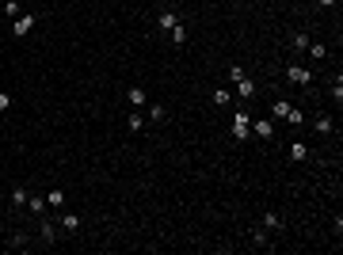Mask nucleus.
Returning a JSON list of instances; mask_svg holds the SVG:
<instances>
[{
  "label": "nucleus",
  "mask_w": 343,
  "mask_h": 255,
  "mask_svg": "<svg viewBox=\"0 0 343 255\" xmlns=\"http://www.w3.org/2000/svg\"><path fill=\"white\" fill-rule=\"evenodd\" d=\"M305 156H309V149H305L301 141H294V145H290V160H298V164H301Z\"/></svg>",
  "instance_id": "9d476101"
},
{
  "label": "nucleus",
  "mask_w": 343,
  "mask_h": 255,
  "mask_svg": "<svg viewBox=\"0 0 343 255\" xmlns=\"http://www.w3.org/2000/svg\"><path fill=\"white\" fill-rule=\"evenodd\" d=\"M53 240H58V229L46 221V225H42V244H53Z\"/></svg>",
  "instance_id": "a211bd4d"
},
{
  "label": "nucleus",
  "mask_w": 343,
  "mask_h": 255,
  "mask_svg": "<svg viewBox=\"0 0 343 255\" xmlns=\"http://www.w3.org/2000/svg\"><path fill=\"white\" fill-rule=\"evenodd\" d=\"M126 99L134 103V107H145V103H149V95H145V88H130V92H126Z\"/></svg>",
  "instance_id": "6e6552de"
},
{
  "label": "nucleus",
  "mask_w": 343,
  "mask_h": 255,
  "mask_svg": "<svg viewBox=\"0 0 343 255\" xmlns=\"http://www.w3.org/2000/svg\"><path fill=\"white\" fill-rule=\"evenodd\" d=\"M31 202V213H46V198H27Z\"/></svg>",
  "instance_id": "5701e85b"
},
{
  "label": "nucleus",
  "mask_w": 343,
  "mask_h": 255,
  "mask_svg": "<svg viewBox=\"0 0 343 255\" xmlns=\"http://www.w3.org/2000/svg\"><path fill=\"white\" fill-rule=\"evenodd\" d=\"M176 23H180V16H176V12H172V8H164L160 16H156V31H172V27H176Z\"/></svg>",
  "instance_id": "20e7f679"
},
{
  "label": "nucleus",
  "mask_w": 343,
  "mask_h": 255,
  "mask_svg": "<svg viewBox=\"0 0 343 255\" xmlns=\"http://www.w3.org/2000/svg\"><path fill=\"white\" fill-rule=\"evenodd\" d=\"M252 130H256L259 141H271V137H274V122H256V118H252Z\"/></svg>",
  "instance_id": "0eeeda50"
},
{
  "label": "nucleus",
  "mask_w": 343,
  "mask_h": 255,
  "mask_svg": "<svg viewBox=\"0 0 343 255\" xmlns=\"http://www.w3.org/2000/svg\"><path fill=\"white\" fill-rule=\"evenodd\" d=\"M61 229L77 232V229H80V217H77V213H61Z\"/></svg>",
  "instance_id": "1a4fd4ad"
},
{
  "label": "nucleus",
  "mask_w": 343,
  "mask_h": 255,
  "mask_svg": "<svg viewBox=\"0 0 343 255\" xmlns=\"http://www.w3.org/2000/svg\"><path fill=\"white\" fill-rule=\"evenodd\" d=\"M286 111H290V103H286V99H278V103L271 107V118H286Z\"/></svg>",
  "instance_id": "2eb2a0df"
},
{
  "label": "nucleus",
  "mask_w": 343,
  "mask_h": 255,
  "mask_svg": "<svg viewBox=\"0 0 343 255\" xmlns=\"http://www.w3.org/2000/svg\"><path fill=\"white\" fill-rule=\"evenodd\" d=\"M31 27H34V16H31V12H23V16H16V23H12V34L23 38V34H31Z\"/></svg>",
  "instance_id": "7ed1b4c3"
},
{
  "label": "nucleus",
  "mask_w": 343,
  "mask_h": 255,
  "mask_svg": "<svg viewBox=\"0 0 343 255\" xmlns=\"http://www.w3.org/2000/svg\"><path fill=\"white\" fill-rule=\"evenodd\" d=\"M149 114H153V122H164V114H168V111H164V103H153V107H149Z\"/></svg>",
  "instance_id": "412c9836"
},
{
  "label": "nucleus",
  "mask_w": 343,
  "mask_h": 255,
  "mask_svg": "<svg viewBox=\"0 0 343 255\" xmlns=\"http://www.w3.org/2000/svg\"><path fill=\"white\" fill-rule=\"evenodd\" d=\"M294 50H298V53L309 50V34H294Z\"/></svg>",
  "instance_id": "6ab92c4d"
},
{
  "label": "nucleus",
  "mask_w": 343,
  "mask_h": 255,
  "mask_svg": "<svg viewBox=\"0 0 343 255\" xmlns=\"http://www.w3.org/2000/svg\"><path fill=\"white\" fill-rule=\"evenodd\" d=\"M309 53H313L317 61H324V57H328V46H320V42H309Z\"/></svg>",
  "instance_id": "dca6fc26"
},
{
  "label": "nucleus",
  "mask_w": 343,
  "mask_h": 255,
  "mask_svg": "<svg viewBox=\"0 0 343 255\" xmlns=\"http://www.w3.org/2000/svg\"><path fill=\"white\" fill-rule=\"evenodd\" d=\"M252 244L263 247V244H267V232H263V229H256V232H252Z\"/></svg>",
  "instance_id": "b1692460"
},
{
  "label": "nucleus",
  "mask_w": 343,
  "mask_h": 255,
  "mask_svg": "<svg viewBox=\"0 0 343 255\" xmlns=\"http://www.w3.org/2000/svg\"><path fill=\"white\" fill-rule=\"evenodd\" d=\"M46 206H65V190H50V195H46Z\"/></svg>",
  "instance_id": "f3484780"
},
{
  "label": "nucleus",
  "mask_w": 343,
  "mask_h": 255,
  "mask_svg": "<svg viewBox=\"0 0 343 255\" xmlns=\"http://www.w3.org/2000/svg\"><path fill=\"white\" fill-rule=\"evenodd\" d=\"M168 34H172V42H176V46H183V42H187V31H183V23H176Z\"/></svg>",
  "instance_id": "ddd939ff"
},
{
  "label": "nucleus",
  "mask_w": 343,
  "mask_h": 255,
  "mask_svg": "<svg viewBox=\"0 0 343 255\" xmlns=\"http://www.w3.org/2000/svg\"><path fill=\"white\" fill-rule=\"evenodd\" d=\"M8 107H12V95H8V92H0V111H8Z\"/></svg>",
  "instance_id": "a878e982"
},
{
  "label": "nucleus",
  "mask_w": 343,
  "mask_h": 255,
  "mask_svg": "<svg viewBox=\"0 0 343 255\" xmlns=\"http://www.w3.org/2000/svg\"><path fill=\"white\" fill-rule=\"evenodd\" d=\"M229 103V92H214V107H225Z\"/></svg>",
  "instance_id": "393cba45"
},
{
  "label": "nucleus",
  "mask_w": 343,
  "mask_h": 255,
  "mask_svg": "<svg viewBox=\"0 0 343 255\" xmlns=\"http://www.w3.org/2000/svg\"><path fill=\"white\" fill-rule=\"evenodd\" d=\"M263 229H282V217H278V213H263Z\"/></svg>",
  "instance_id": "f8f14e48"
},
{
  "label": "nucleus",
  "mask_w": 343,
  "mask_h": 255,
  "mask_svg": "<svg viewBox=\"0 0 343 255\" xmlns=\"http://www.w3.org/2000/svg\"><path fill=\"white\" fill-rule=\"evenodd\" d=\"M126 126L134 130V134H137V130H145V114H137V111H134V114L126 118Z\"/></svg>",
  "instance_id": "4468645a"
},
{
  "label": "nucleus",
  "mask_w": 343,
  "mask_h": 255,
  "mask_svg": "<svg viewBox=\"0 0 343 255\" xmlns=\"http://www.w3.org/2000/svg\"><path fill=\"white\" fill-rule=\"evenodd\" d=\"M8 247H12V251H19V247H27V236H23V232H16V236L8 240Z\"/></svg>",
  "instance_id": "4be33fe9"
},
{
  "label": "nucleus",
  "mask_w": 343,
  "mask_h": 255,
  "mask_svg": "<svg viewBox=\"0 0 343 255\" xmlns=\"http://www.w3.org/2000/svg\"><path fill=\"white\" fill-rule=\"evenodd\" d=\"M313 130H317V134H332L335 118H332V114H317V118H313Z\"/></svg>",
  "instance_id": "423d86ee"
},
{
  "label": "nucleus",
  "mask_w": 343,
  "mask_h": 255,
  "mask_svg": "<svg viewBox=\"0 0 343 255\" xmlns=\"http://www.w3.org/2000/svg\"><path fill=\"white\" fill-rule=\"evenodd\" d=\"M286 122H294V126H301V122H305V114H301L298 107H290V111H286Z\"/></svg>",
  "instance_id": "aec40b11"
},
{
  "label": "nucleus",
  "mask_w": 343,
  "mask_h": 255,
  "mask_svg": "<svg viewBox=\"0 0 343 255\" xmlns=\"http://www.w3.org/2000/svg\"><path fill=\"white\" fill-rule=\"evenodd\" d=\"M286 80H290V84H313V73H309L305 65H290L286 69Z\"/></svg>",
  "instance_id": "f03ea898"
},
{
  "label": "nucleus",
  "mask_w": 343,
  "mask_h": 255,
  "mask_svg": "<svg viewBox=\"0 0 343 255\" xmlns=\"http://www.w3.org/2000/svg\"><path fill=\"white\" fill-rule=\"evenodd\" d=\"M248 134H252V114H248V111H237V114H233V137H237V141H244Z\"/></svg>",
  "instance_id": "f257e3e1"
},
{
  "label": "nucleus",
  "mask_w": 343,
  "mask_h": 255,
  "mask_svg": "<svg viewBox=\"0 0 343 255\" xmlns=\"http://www.w3.org/2000/svg\"><path fill=\"white\" fill-rule=\"evenodd\" d=\"M237 95H240V99H252V95H256V80H252V77H240L237 80Z\"/></svg>",
  "instance_id": "39448f33"
},
{
  "label": "nucleus",
  "mask_w": 343,
  "mask_h": 255,
  "mask_svg": "<svg viewBox=\"0 0 343 255\" xmlns=\"http://www.w3.org/2000/svg\"><path fill=\"white\" fill-rule=\"evenodd\" d=\"M27 198H31V195H27L23 187H16V190H12V206H16V210H23V206H27Z\"/></svg>",
  "instance_id": "9b49d317"
},
{
  "label": "nucleus",
  "mask_w": 343,
  "mask_h": 255,
  "mask_svg": "<svg viewBox=\"0 0 343 255\" xmlns=\"http://www.w3.org/2000/svg\"><path fill=\"white\" fill-rule=\"evenodd\" d=\"M317 4H320V8H332V4H335V0H317Z\"/></svg>",
  "instance_id": "bb28decb"
}]
</instances>
